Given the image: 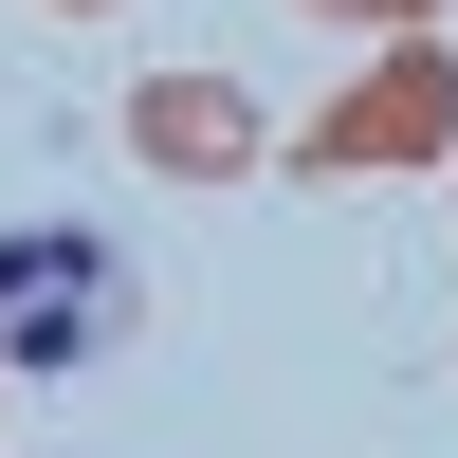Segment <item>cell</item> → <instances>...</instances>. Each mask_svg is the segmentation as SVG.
I'll return each mask as SVG.
<instances>
[{"mask_svg": "<svg viewBox=\"0 0 458 458\" xmlns=\"http://www.w3.org/2000/svg\"><path fill=\"white\" fill-rule=\"evenodd\" d=\"M440 165H458V147H440Z\"/></svg>", "mask_w": 458, "mask_h": 458, "instance_id": "obj_5", "label": "cell"}, {"mask_svg": "<svg viewBox=\"0 0 458 458\" xmlns=\"http://www.w3.org/2000/svg\"><path fill=\"white\" fill-rule=\"evenodd\" d=\"M129 330V276H110L73 220H19L0 239V367H92Z\"/></svg>", "mask_w": 458, "mask_h": 458, "instance_id": "obj_2", "label": "cell"}, {"mask_svg": "<svg viewBox=\"0 0 458 458\" xmlns=\"http://www.w3.org/2000/svg\"><path fill=\"white\" fill-rule=\"evenodd\" d=\"M55 19H110V0H55Z\"/></svg>", "mask_w": 458, "mask_h": 458, "instance_id": "obj_4", "label": "cell"}, {"mask_svg": "<svg viewBox=\"0 0 458 458\" xmlns=\"http://www.w3.org/2000/svg\"><path fill=\"white\" fill-rule=\"evenodd\" d=\"M440 147H458V55H440V37H386V55L293 129V165L349 183V165H440Z\"/></svg>", "mask_w": 458, "mask_h": 458, "instance_id": "obj_1", "label": "cell"}, {"mask_svg": "<svg viewBox=\"0 0 458 458\" xmlns=\"http://www.w3.org/2000/svg\"><path fill=\"white\" fill-rule=\"evenodd\" d=\"M129 165H165V183H257V165H276V110H257L239 73H129Z\"/></svg>", "mask_w": 458, "mask_h": 458, "instance_id": "obj_3", "label": "cell"}]
</instances>
